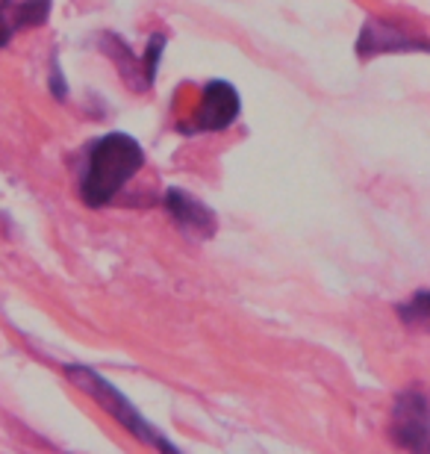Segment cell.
Returning a JSON list of instances; mask_svg holds the SVG:
<instances>
[{
  "instance_id": "6da1fadb",
  "label": "cell",
  "mask_w": 430,
  "mask_h": 454,
  "mask_svg": "<svg viewBox=\"0 0 430 454\" xmlns=\"http://www.w3.org/2000/svg\"><path fill=\"white\" fill-rule=\"evenodd\" d=\"M145 166L142 145L127 133H106L89 151V162L80 180V195L89 207H106Z\"/></svg>"
},
{
  "instance_id": "7a4b0ae2",
  "label": "cell",
  "mask_w": 430,
  "mask_h": 454,
  "mask_svg": "<svg viewBox=\"0 0 430 454\" xmlns=\"http://www.w3.org/2000/svg\"><path fill=\"white\" fill-rule=\"evenodd\" d=\"M66 372H68V378L74 380V384L83 389L86 395L95 398V402L104 407V411L113 416V419L121 422L136 440H142L145 446L160 449V451H177V446H171V442L162 437V434L153 428V425L130 404V398H124L121 393H118V389L109 384L104 375H98V372L89 369V366H68Z\"/></svg>"
},
{
  "instance_id": "3957f363",
  "label": "cell",
  "mask_w": 430,
  "mask_h": 454,
  "mask_svg": "<svg viewBox=\"0 0 430 454\" xmlns=\"http://www.w3.org/2000/svg\"><path fill=\"white\" fill-rule=\"evenodd\" d=\"M389 437L395 446L418 451L430 442V398L418 387L404 389L395 398L389 419Z\"/></svg>"
},
{
  "instance_id": "277c9868",
  "label": "cell",
  "mask_w": 430,
  "mask_h": 454,
  "mask_svg": "<svg viewBox=\"0 0 430 454\" xmlns=\"http://www.w3.org/2000/svg\"><path fill=\"white\" fill-rule=\"evenodd\" d=\"M354 51H356V57H363V59L380 57V53H416V51L430 53V42L425 35H418L416 30H410V27L387 21V18H369V21L363 24Z\"/></svg>"
},
{
  "instance_id": "5b68a950",
  "label": "cell",
  "mask_w": 430,
  "mask_h": 454,
  "mask_svg": "<svg viewBox=\"0 0 430 454\" xmlns=\"http://www.w3.org/2000/svg\"><path fill=\"white\" fill-rule=\"evenodd\" d=\"M239 115V92L224 83V80H213L207 83L204 95H200V110L195 115V124L192 130L195 133H215L231 127Z\"/></svg>"
},
{
  "instance_id": "8992f818",
  "label": "cell",
  "mask_w": 430,
  "mask_h": 454,
  "mask_svg": "<svg viewBox=\"0 0 430 454\" xmlns=\"http://www.w3.org/2000/svg\"><path fill=\"white\" fill-rule=\"evenodd\" d=\"M162 204H166L171 222L186 236H192V239H209L215 233V215L198 198L180 192V189H168L162 195Z\"/></svg>"
},
{
  "instance_id": "52a82bcc",
  "label": "cell",
  "mask_w": 430,
  "mask_h": 454,
  "mask_svg": "<svg viewBox=\"0 0 430 454\" xmlns=\"http://www.w3.org/2000/svg\"><path fill=\"white\" fill-rule=\"evenodd\" d=\"M398 316L410 328L430 331V289H422V293H416L407 304H401Z\"/></svg>"
},
{
  "instance_id": "ba28073f",
  "label": "cell",
  "mask_w": 430,
  "mask_h": 454,
  "mask_svg": "<svg viewBox=\"0 0 430 454\" xmlns=\"http://www.w3.org/2000/svg\"><path fill=\"white\" fill-rule=\"evenodd\" d=\"M48 12H51V0H24V4H15L18 30H24V27H42L48 21Z\"/></svg>"
},
{
  "instance_id": "9c48e42d",
  "label": "cell",
  "mask_w": 430,
  "mask_h": 454,
  "mask_svg": "<svg viewBox=\"0 0 430 454\" xmlns=\"http://www.w3.org/2000/svg\"><path fill=\"white\" fill-rule=\"evenodd\" d=\"M15 33H18L15 4H12V0H0V48H6V44L12 42Z\"/></svg>"
}]
</instances>
